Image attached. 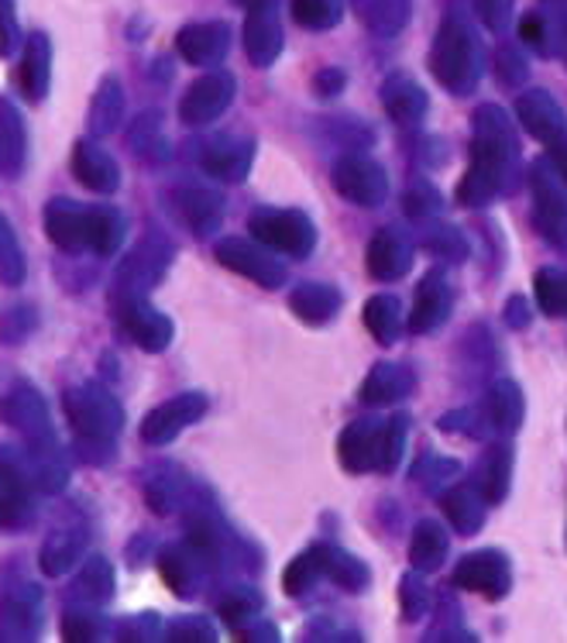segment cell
<instances>
[{"label": "cell", "instance_id": "cell-1", "mask_svg": "<svg viewBox=\"0 0 567 643\" xmlns=\"http://www.w3.org/2000/svg\"><path fill=\"white\" fill-rule=\"evenodd\" d=\"M516 111L523 118V124L534 131L544 145L550 149L560 175L567 180V114L560 111V107L554 103L550 93L537 90V93H526L519 103H516Z\"/></svg>", "mask_w": 567, "mask_h": 643}, {"label": "cell", "instance_id": "cell-7", "mask_svg": "<svg viewBox=\"0 0 567 643\" xmlns=\"http://www.w3.org/2000/svg\"><path fill=\"white\" fill-rule=\"evenodd\" d=\"M265 241H272L279 248H290V252H296V255H306L310 244H313V231L303 218H279V221H272V231Z\"/></svg>", "mask_w": 567, "mask_h": 643}, {"label": "cell", "instance_id": "cell-9", "mask_svg": "<svg viewBox=\"0 0 567 643\" xmlns=\"http://www.w3.org/2000/svg\"><path fill=\"white\" fill-rule=\"evenodd\" d=\"M482 472H485L482 489H485L492 499H503V492H506V485H509V472H513V461H509L506 448H495V451L485 458Z\"/></svg>", "mask_w": 567, "mask_h": 643}, {"label": "cell", "instance_id": "cell-2", "mask_svg": "<svg viewBox=\"0 0 567 643\" xmlns=\"http://www.w3.org/2000/svg\"><path fill=\"white\" fill-rule=\"evenodd\" d=\"M337 190L358 203H378L385 197V175L375 162L351 159L337 169Z\"/></svg>", "mask_w": 567, "mask_h": 643}, {"label": "cell", "instance_id": "cell-6", "mask_svg": "<svg viewBox=\"0 0 567 643\" xmlns=\"http://www.w3.org/2000/svg\"><path fill=\"white\" fill-rule=\"evenodd\" d=\"M447 313V290L441 285V279H427L419 285V303L413 313V331H434Z\"/></svg>", "mask_w": 567, "mask_h": 643}, {"label": "cell", "instance_id": "cell-10", "mask_svg": "<svg viewBox=\"0 0 567 643\" xmlns=\"http://www.w3.org/2000/svg\"><path fill=\"white\" fill-rule=\"evenodd\" d=\"M444 506H447V516H450L460 530H475V523H472L468 516L482 520V506L475 503V495H472L468 489H457V492H450Z\"/></svg>", "mask_w": 567, "mask_h": 643}, {"label": "cell", "instance_id": "cell-8", "mask_svg": "<svg viewBox=\"0 0 567 643\" xmlns=\"http://www.w3.org/2000/svg\"><path fill=\"white\" fill-rule=\"evenodd\" d=\"M444 551H447V541H444V533L434 526V523H423L416 530V547H413V561L419 567H437L444 561Z\"/></svg>", "mask_w": 567, "mask_h": 643}, {"label": "cell", "instance_id": "cell-5", "mask_svg": "<svg viewBox=\"0 0 567 643\" xmlns=\"http://www.w3.org/2000/svg\"><path fill=\"white\" fill-rule=\"evenodd\" d=\"M403 238V234H399ZM396 234H378L375 238V248L368 252V269L378 275V279H393V275H403L406 265H409V248L399 241Z\"/></svg>", "mask_w": 567, "mask_h": 643}, {"label": "cell", "instance_id": "cell-3", "mask_svg": "<svg viewBox=\"0 0 567 643\" xmlns=\"http://www.w3.org/2000/svg\"><path fill=\"white\" fill-rule=\"evenodd\" d=\"M534 193H537V224L554 244H567V203L564 197L550 187L547 172H534Z\"/></svg>", "mask_w": 567, "mask_h": 643}, {"label": "cell", "instance_id": "cell-4", "mask_svg": "<svg viewBox=\"0 0 567 643\" xmlns=\"http://www.w3.org/2000/svg\"><path fill=\"white\" fill-rule=\"evenodd\" d=\"M460 571H475V579H457L460 585H468L488 599H503L506 585H509V571H506V561L499 554H475L460 564Z\"/></svg>", "mask_w": 567, "mask_h": 643}]
</instances>
